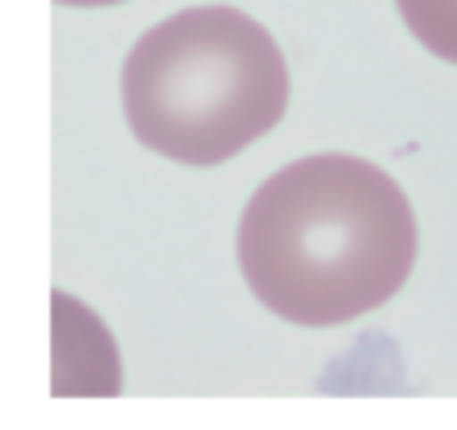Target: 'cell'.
I'll return each instance as SVG.
<instances>
[{
    "mask_svg": "<svg viewBox=\"0 0 457 430\" xmlns=\"http://www.w3.org/2000/svg\"><path fill=\"white\" fill-rule=\"evenodd\" d=\"M238 266L265 311L325 330L385 307L416 266L407 192L361 156H307L243 211Z\"/></svg>",
    "mask_w": 457,
    "mask_h": 430,
    "instance_id": "6da1fadb",
    "label": "cell"
},
{
    "mask_svg": "<svg viewBox=\"0 0 457 430\" xmlns=\"http://www.w3.org/2000/svg\"><path fill=\"white\" fill-rule=\"evenodd\" d=\"M55 5H73V10H101V5H124V0H55Z\"/></svg>",
    "mask_w": 457,
    "mask_h": 430,
    "instance_id": "277c9868",
    "label": "cell"
},
{
    "mask_svg": "<svg viewBox=\"0 0 457 430\" xmlns=\"http://www.w3.org/2000/svg\"><path fill=\"white\" fill-rule=\"evenodd\" d=\"M133 138L179 165H220L288 110L275 37L228 5H197L146 28L120 73Z\"/></svg>",
    "mask_w": 457,
    "mask_h": 430,
    "instance_id": "7a4b0ae2",
    "label": "cell"
},
{
    "mask_svg": "<svg viewBox=\"0 0 457 430\" xmlns=\"http://www.w3.org/2000/svg\"><path fill=\"white\" fill-rule=\"evenodd\" d=\"M398 14L430 55L457 64V0H398Z\"/></svg>",
    "mask_w": 457,
    "mask_h": 430,
    "instance_id": "3957f363",
    "label": "cell"
}]
</instances>
